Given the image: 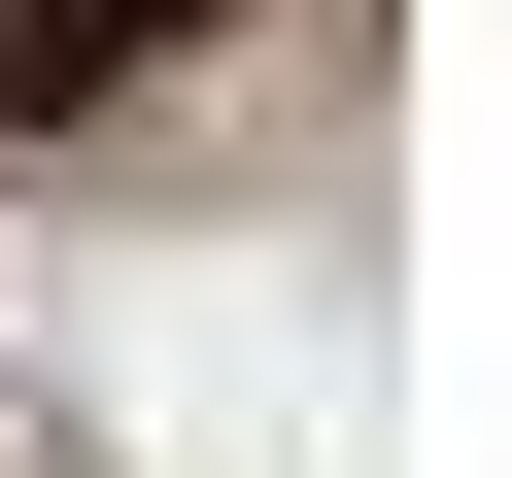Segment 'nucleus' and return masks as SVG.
I'll return each instance as SVG.
<instances>
[{
	"mask_svg": "<svg viewBox=\"0 0 512 478\" xmlns=\"http://www.w3.org/2000/svg\"><path fill=\"white\" fill-rule=\"evenodd\" d=\"M205 0H0V103H103V69H171Z\"/></svg>",
	"mask_w": 512,
	"mask_h": 478,
	"instance_id": "nucleus-1",
	"label": "nucleus"
}]
</instances>
